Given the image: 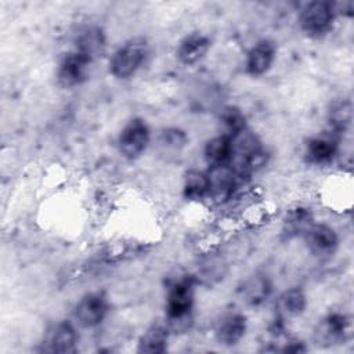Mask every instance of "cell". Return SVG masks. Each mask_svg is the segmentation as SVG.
Wrapping results in <instances>:
<instances>
[{
	"instance_id": "cell-7",
	"label": "cell",
	"mask_w": 354,
	"mask_h": 354,
	"mask_svg": "<svg viewBox=\"0 0 354 354\" xmlns=\"http://www.w3.org/2000/svg\"><path fill=\"white\" fill-rule=\"evenodd\" d=\"M343 136L329 129L311 136L303 148V159L310 166L324 167L332 165L340 153Z\"/></svg>"
},
{
	"instance_id": "cell-16",
	"label": "cell",
	"mask_w": 354,
	"mask_h": 354,
	"mask_svg": "<svg viewBox=\"0 0 354 354\" xmlns=\"http://www.w3.org/2000/svg\"><path fill=\"white\" fill-rule=\"evenodd\" d=\"M239 296L248 307H260L268 301L274 292L271 278L266 272H253L239 286Z\"/></svg>"
},
{
	"instance_id": "cell-12",
	"label": "cell",
	"mask_w": 354,
	"mask_h": 354,
	"mask_svg": "<svg viewBox=\"0 0 354 354\" xmlns=\"http://www.w3.org/2000/svg\"><path fill=\"white\" fill-rule=\"evenodd\" d=\"M278 54L277 43L268 37L254 41L245 55V72L252 77H260L270 72Z\"/></svg>"
},
{
	"instance_id": "cell-24",
	"label": "cell",
	"mask_w": 354,
	"mask_h": 354,
	"mask_svg": "<svg viewBox=\"0 0 354 354\" xmlns=\"http://www.w3.org/2000/svg\"><path fill=\"white\" fill-rule=\"evenodd\" d=\"M189 137L181 127H165L156 137V147L163 155H177L188 145Z\"/></svg>"
},
{
	"instance_id": "cell-1",
	"label": "cell",
	"mask_w": 354,
	"mask_h": 354,
	"mask_svg": "<svg viewBox=\"0 0 354 354\" xmlns=\"http://www.w3.org/2000/svg\"><path fill=\"white\" fill-rule=\"evenodd\" d=\"M199 286L194 272L169 277L165 283V324L171 335H185L195 324V297Z\"/></svg>"
},
{
	"instance_id": "cell-4",
	"label": "cell",
	"mask_w": 354,
	"mask_h": 354,
	"mask_svg": "<svg viewBox=\"0 0 354 354\" xmlns=\"http://www.w3.org/2000/svg\"><path fill=\"white\" fill-rule=\"evenodd\" d=\"M353 332L351 317L343 311H329L313 329V344L319 348H330L344 344Z\"/></svg>"
},
{
	"instance_id": "cell-6",
	"label": "cell",
	"mask_w": 354,
	"mask_h": 354,
	"mask_svg": "<svg viewBox=\"0 0 354 354\" xmlns=\"http://www.w3.org/2000/svg\"><path fill=\"white\" fill-rule=\"evenodd\" d=\"M94 61L76 50H68L57 61L55 80L62 88H75L86 83L90 77Z\"/></svg>"
},
{
	"instance_id": "cell-11",
	"label": "cell",
	"mask_w": 354,
	"mask_h": 354,
	"mask_svg": "<svg viewBox=\"0 0 354 354\" xmlns=\"http://www.w3.org/2000/svg\"><path fill=\"white\" fill-rule=\"evenodd\" d=\"M308 253L319 260L330 259L339 249V234L337 231L326 224L314 221L301 236Z\"/></svg>"
},
{
	"instance_id": "cell-3",
	"label": "cell",
	"mask_w": 354,
	"mask_h": 354,
	"mask_svg": "<svg viewBox=\"0 0 354 354\" xmlns=\"http://www.w3.org/2000/svg\"><path fill=\"white\" fill-rule=\"evenodd\" d=\"M337 19L335 1L313 0L306 1L299 7L297 25L299 29L311 39L326 36Z\"/></svg>"
},
{
	"instance_id": "cell-2",
	"label": "cell",
	"mask_w": 354,
	"mask_h": 354,
	"mask_svg": "<svg viewBox=\"0 0 354 354\" xmlns=\"http://www.w3.org/2000/svg\"><path fill=\"white\" fill-rule=\"evenodd\" d=\"M149 57V43L144 36H133L124 40L111 54L109 73L118 80H127L137 75Z\"/></svg>"
},
{
	"instance_id": "cell-25",
	"label": "cell",
	"mask_w": 354,
	"mask_h": 354,
	"mask_svg": "<svg viewBox=\"0 0 354 354\" xmlns=\"http://www.w3.org/2000/svg\"><path fill=\"white\" fill-rule=\"evenodd\" d=\"M218 123L221 127L220 133L234 137L248 129V119L245 112L236 105H224L218 111Z\"/></svg>"
},
{
	"instance_id": "cell-14",
	"label": "cell",
	"mask_w": 354,
	"mask_h": 354,
	"mask_svg": "<svg viewBox=\"0 0 354 354\" xmlns=\"http://www.w3.org/2000/svg\"><path fill=\"white\" fill-rule=\"evenodd\" d=\"M73 50L95 61L106 51V33L98 24H83L73 35Z\"/></svg>"
},
{
	"instance_id": "cell-8",
	"label": "cell",
	"mask_w": 354,
	"mask_h": 354,
	"mask_svg": "<svg viewBox=\"0 0 354 354\" xmlns=\"http://www.w3.org/2000/svg\"><path fill=\"white\" fill-rule=\"evenodd\" d=\"M79 330L75 321L61 319L53 322L44 332L39 351L47 354H73L77 351Z\"/></svg>"
},
{
	"instance_id": "cell-10",
	"label": "cell",
	"mask_w": 354,
	"mask_h": 354,
	"mask_svg": "<svg viewBox=\"0 0 354 354\" xmlns=\"http://www.w3.org/2000/svg\"><path fill=\"white\" fill-rule=\"evenodd\" d=\"M209 181H210V191L209 198L214 205H225L235 198L241 188L246 184L239 178L236 171L232 169L231 165L218 166V167H207Z\"/></svg>"
},
{
	"instance_id": "cell-22",
	"label": "cell",
	"mask_w": 354,
	"mask_h": 354,
	"mask_svg": "<svg viewBox=\"0 0 354 354\" xmlns=\"http://www.w3.org/2000/svg\"><path fill=\"white\" fill-rule=\"evenodd\" d=\"M353 105L346 97L333 98L326 108V129L344 136L351 126Z\"/></svg>"
},
{
	"instance_id": "cell-18",
	"label": "cell",
	"mask_w": 354,
	"mask_h": 354,
	"mask_svg": "<svg viewBox=\"0 0 354 354\" xmlns=\"http://www.w3.org/2000/svg\"><path fill=\"white\" fill-rule=\"evenodd\" d=\"M308 304L307 293L301 286H289L283 289L275 299V317L288 321L296 317H300Z\"/></svg>"
},
{
	"instance_id": "cell-17",
	"label": "cell",
	"mask_w": 354,
	"mask_h": 354,
	"mask_svg": "<svg viewBox=\"0 0 354 354\" xmlns=\"http://www.w3.org/2000/svg\"><path fill=\"white\" fill-rule=\"evenodd\" d=\"M315 221L311 207L297 203L290 206L281 223V236L285 241L301 238L304 232L308 230V227Z\"/></svg>"
},
{
	"instance_id": "cell-20",
	"label": "cell",
	"mask_w": 354,
	"mask_h": 354,
	"mask_svg": "<svg viewBox=\"0 0 354 354\" xmlns=\"http://www.w3.org/2000/svg\"><path fill=\"white\" fill-rule=\"evenodd\" d=\"M171 332L165 321L152 322L138 337L136 351L140 354H162L167 350Z\"/></svg>"
},
{
	"instance_id": "cell-9",
	"label": "cell",
	"mask_w": 354,
	"mask_h": 354,
	"mask_svg": "<svg viewBox=\"0 0 354 354\" xmlns=\"http://www.w3.org/2000/svg\"><path fill=\"white\" fill-rule=\"evenodd\" d=\"M111 311L108 295L104 290H91L84 293L73 307V321L84 329L100 326Z\"/></svg>"
},
{
	"instance_id": "cell-23",
	"label": "cell",
	"mask_w": 354,
	"mask_h": 354,
	"mask_svg": "<svg viewBox=\"0 0 354 354\" xmlns=\"http://www.w3.org/2000/svg\"><path fill=\"white\" fill-rule=\"evenodd\" d=\"M210 191V181L207 170L189 169L183 178V196L188 202L207 201Z\"/></svg>"
},
{
	"instance_id": "cell-5",
	"label": "cell",
	"mask_w": 354,
	"mask_h": 354,
	"mask_svg": "<svg viewBox=\"0 0 354 354\" xmlns=\"http://www.w3.org/2000/svg\"><path fill=\"white\" fill-rule=\"evenodd\" d=\"M152 141V133L145 119L140 116L130 118L120 129L116 140L118 152L127 160L141 158Z\"/></svg>"
},
{
	"instance_id": "cell-21",
	"label": "cell",
	"mask_w": 354,
	"mask_h": 354,
	"mask_svg": "<svg viewBox=\"0 0 354 354\" xmlns=\"http://www.w3.org/2000/svg\"><path fill=\"white\" fill-rule=\"evenodd\" d=\"M202 155L207 167L230 165L232 160V138L224 133L209 138L203 145Z\"/></svg>"
},
{
	"instance_id": "cell-15",
	"label": "cell",
	"mask_w": 354,
	"mask_h": 354,
	"mask_svg": "<svg viewBox=\"0 0 354 354\" xmlns=\"http://www.w3.org/2000/svg\"><path fill=\"white\" fill-rule=\"evenodd\" d=\"M210 47V37L201 30H194L180 39L174 54L181 65L194 66L207 55Z\"/></svg>"
},
{
	"instance_id": "cell-19",
	"label": "cell",
	"mask_w": 354,
	"mask_h": 354,
	"mask_svg": "<svg viewBox=\"0 0 354 354\" xmlns=\"http://www.w3.org/2000/svg\"><path fill=\"white\" fill-rule=\"evenodd\" d=\"M228 272V263L220 252H207L199 261L194 272L199 285L213 286L223 281Z\"/></svg>"
},
{
	"instance_id": "cell-13",
	"label": "cell",
	"mask_w": 354,
	"mask_h": 354,
	"mask_svg": "<svg viewBox=\"0 0 354 354\" xmlns=\"http://www.w3.org/2000/svg\"><path fill=\"white\" fill-rule=\"evenodd\" d=\"M248 332V317L239 310L223 313L214 324V339L220 346H236Z\"/></svg>"
}]
</instances>
